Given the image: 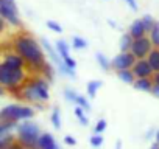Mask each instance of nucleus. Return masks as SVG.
<instances>
[{"label":"nucleus","mask_w":159,"mask_h":149,"mask_svg":"<svg viewBox=\"0 0 159 149\" xmlns=\"http://www.w3.org/2000/svg\"><path fill=\"white\" fill-rule=\"evenodd\" d=\"M14 50H16L17 54H20L24 57V61L27 62V67L30 70L41 74L44 65L47 64V61H45L42 45L34 37H31L30 34L17 36L16 40H14Z\"/></svg>","instance_id":"1"},{"label":"nucleus","mask_w":159,"mask_h":149,"mask_svg":"<svg viewBox=\"0 0 159 149\" xmlns=\"http://www.w3.org/2000/svg\"><path fill=\"white\" fill-rule=\"evenodd\" d=\"M48 86L50 83L44 78V76H36V78H30L24 86H22V92H20V98L36 104V103H47L50 98V92H48Z\"/></svg>","instance_id":"2"},{"label":"nucleus","mask_w":159,"mask_h":149,"mask_svg":"<svg viewBox=\"0 0 159 149\" xmlns=\"http://www.w3.org/2000/svg\"><path fill=\"white\" fill-rule=\"evenodd\" d=\"M27 79V71L25 68H11L3 61L0 62V86H3L11 93L22 92V86Z\"/></svg>","instance_id":"3"},{"label":"nucleus","mask_w":159,"mask_h":149,"mask_svg":"<svg viewBox=\"0 0 159 149\" xmlns=\"http://www.w3.org/2000/svg\"><path fill=\"white\" fill-rule=\"evenodd\" d=\"M16 140L25 147V149H39V137H41V129L36 123L30 120H24L22 123L17 124L16 127Z\"/></svg>","instance_id":"4"},{"label":"nucleus","mask_w":159,"mask_h":149,"mask_svg":"<svg viewBox=\"0 0 159 149\" xmlns=\"http://www.w3.org/2000/svg\"><path fill=\"white\" fill-rule=\"evenodd\" d=\"M34 117V109L25 104H8L0 109V120L3 121H24Z\"/></svg>","instance_id":"5"},{"label":"nucleus","mask_w":159,"mask_h":149,"mask_svg":"<svg viewBox=\"0 0 159 149\" xmlns=\"http://www.w3.org/2000/svg\"><path fill=\"white\" fill-rule=\"evenodd\" d=\"M0 19H3L13 27H20V19H19V11L14 2L10 0H0Z\"/></svg>","instance_id":"6"},{"label":"nucleus","mask_w":159,"mask_h":149,"mask_svg":"<svg viewBox=\"0 0 159 149\" xmlns=\"http://www.w3.org/2000/svg\"><path fill=\"white\" fill-rule=\"evenodd\" d=\"M153 48L154 47L151 45L148 36H143V37H139V39H133V44H131L129 51L134 54L136 59H145Z\"/></svg>","instance_id":"7"},{"label":"nucleus","mask_w":159,"mask_h":149,"mask_svg":"<svg viewBox=\"0 0 159 149\" xmlns=\"http://www.w3.org/2000/svg\"><path fill=\"white\" fill-rule=\"evenodd\" d=\"M136 62V57L131 51H120L117 56H114L111 59V67L119 71V70H128V68H133Z\"/></svg>","instance_id":"8"},{"label":"nucleus","mask_w":159,"mask_h":149,"mask_svg":"<svg viewBox=\"0 0 159 149\" xmlns=\"http://www.w3.org/2000/svg\"><path fill=\"white\" fill-rule=\"evenodd\" d=\"M133 73H134V76L136 78H151L153 76V68L150 67L147 57L145 59H136L134 65H133Z\"/></svg>","instance_id":"9"},{"label":"nucleus","mask_w":159,"mask_h":149,"mask_svg":"<svg viewBox=\"0 0 159 149\" xmlns=\"http://www.w3.org/2000/svg\"><path fill=\"white\" fill-rule=\"evenodd\" d=\"M128 34H129L133 39H139V37L147 36V30H145V27H143V23H142V19H136V20L129 25Z\"/></svg>","instance_id":"10"},{"label":"nucleus","mask_w":159,"mask_h":149,"mask_svg":"<svg viewBox=\"0 0 159 149\" xmlns=\"http://www.w3.org/2000/svg\"><path fill=\"white\" fill-rule=\"evenodd\" d=\"M3 62H5L7 65H10L11 68H25V67H27V62H25L24 57H22L20 54H17V53H10V54H7L5 59H3Z\"/></svg>","instance_id":"11"},{"label":"nucleus","mask_w":159,"mask_h":149,"mask_svg":"<svg viewBox=\"0 0 159 149\" xmlns=\"http://www.w3.org/2000/svg\"><path fill=\"white\" fill-rule=\"evenodd\" d=\"M39 149H59V146L55 141V138H53L52 134L44 132L39 137Z\"/></svg>","instance_id":"12"},{"label":"nucleus","mask_w":159,"mask_h":149,"mask_svg":"<svg viewBox=\"0 0 159 149\" xmlns=\"http://www.w3.org/2000/svg\"><path fill=\"white\" fill-rule=\"evenodd\" d=\"M41 45H42V48L47 51V54H48V57L58 65L62 59H61V56L58 54V51H56V48H53L52 45H50V42L47 40V39H41Z\"/></svg>","instance_id":"13"},{"label":"nucleus","mask_w":159,"mask_h":149,"mask_svg":"<svg viewBox=\"0 0 159 149\" xmlns=\"http://www.w3.org/2000/svg\"><path fill=\"white\" fill-rule=\"evenodd\" d=\"M153 79L151 78H136V81H134V89H137V90H140V92H147V93H150L151 92V89H153Z\"/></svg>","instance_id":"14"},{"label":"nucleus","mask_w":159,"mask_h":149,"mask_svg":"<svg viewBox=\"0 0 159 149\" xmlns=\"http://www.w3.org/2000/svg\"><path fill=\"white\" fill-rule=\"evenodd\" d=\"M117 78L122 83H125V84H134V81H136V76H134V73H133L131 68H128V70H119L117 71Z\"/></svg>","instance_id":"15"},{"label":"nucleus","mask_w":159,"mask_h":149,"mask_svg":"<svg viewBox=\"0 0 159 149\" xmlns=\"http://www.w3.org/2000/svg\"><path fill=\"white\" fill-rule=\"evenodd\" d=\"M147 61L150 64V67L153 68V71H159V48H153L150 51V54L147 56Z\"/></svg>","instance_id":"16"},{"label":"nucleus","mask_w":159,"mask_h":149,"mask_svg":"<svg viewBox=\"0 0 159 149\" xmlns=\"http://www.w3.org/2000/svg\"><path fill=\"white\" fill-rule=\"evenodd\" d=\"M147 36H148L151 45H153L154 48H159V22H157V20L154 22V25L151 27V30L148 31Z\"/></svg>","instance_id":"17"},{"label":"nucleus","mask_w":159,"mask_h":149,"mask_svg":"<svg viewBox=\"0 0 159 149\" xmlns=\"http://www.w3.org/2000/svg\"><path fill=\"white\" fill-rule=\"evenodd\" d=\"M55 48H56L58 54L61 56V59H66V57H69V56H70V54H69V50H70V47H69V44H67L66 40H62V39L56 40V44H55Z\"/></svg>","instance_id":"18"},{"label":"nucleus","mask_w":159,"mask_h":149,"mask_svg":"<svg viewBox=\"0 0 159 149\" xmlns=\"http://www.w3.org/2000/svg\"><path fill=\"white\" fill-rule=\"evenodd\" d=\"M19 123L16 121H3V120H0V135H8L11 134L13 130H16Z\"/></svg>","instance_id":"19"},{"label":"nucleus","mask_w":159,"mask_h":149,"mask_svg":"<svg viewBox=\"0 0 159 149\" xmlns=\"http://www.w3.org/2000/svg\"><path fill=\"white\" fill-rule=\"evenodd\" d=\"M75 117L78 118V121H80V124L81 126H88L89 124V118H88V115H86V110L83 109V107H80V106H76L75 107Z\"/></svg>","instance_id":"20"},{"label":"nucleus","mask_w":159,"mask_h":149,"mask_svg":"<svg viewBox=\"0 0 159 149\" xmlns=\"http://www.w3.org/2000/svg\"><path fill=\"white\" fill-rule=\"evenodd\" d=\"M102 81H89L88 83V87H86V90H88V96L89 98H95L97 96V90L102 87Z\"/></svg>","instance_id":"21"},{"label":"nucleus","mask_w":159,"mask_h":149,"mask_svg":"<svg viewBox=\"0 0 159 149\" xmlns=\"http://www.w3.org/2000/svg\"><path fill=\"white\" fill-rule=\"evenodd\" d=\"M95 59H97V62H98V65L105 70V71H108L109 68H111V61L103 54V53H97L95 54Z\"/></svg>","instance_id":"22"},{"label":"nucleus","mask_w":159,"mask_h":149,"mask_svg":"<svg viewBox=\"0 0 159 149\" xmlns=\"http://www.w3.org/2000/svg\"><path fill=\"white\" fill-rule=\"evenodd\" d=\"M50 120H52L53 127L59 130L61 129V112H59V107H53V112H52Z\"/></svg>","instance_id":"23"},{"label":"nucleus","mask_w":159,"mask_h":149,"mask_svg":"<svg viewBox=\"0 0 159 149\" xmlns=\"http://www.w3.org/2000/svg\"><path fill=\"white\" fill-rule=\"evenodd\" d=\"M131 44H133V37L128 33H125L120 39V51H129Z\"/></svg>","instance_id":"24"},{"label":"nucleus","mask_w":159,"mask_h":149,"mask_svg":"<svg viewBox=\"0 0 159 149\" xmlns=\"http://www.w3.org/2000/svg\"><path fill=\"white\" fill-rule=\"evenodd\" d=\"M16 141V137L13 134H8V135H0V149H7L11 143Z\"/></svg>","instance_id":"25"},{"label":"nucleus","mask_w":159,"mask_h":149,"mask_svg":"<svg viewBox=\"0 0 159 149\" xmlns=\"http://www.w3.org/2000/svg\"><path fill=\"white\" fill-rule=\"evenodd\" d=\"M86 47H88V42L83 37H80V36H73L72 37V48H75V50H84Z\"/></svg>","instance_id":"26"},{"label":"nucleus","mask_w":159,"mask_h":149,"mask_svg":"<svg viewBox=\"0 0 159 149\" xmlns=\"http://www.w3.org/2000/svg\"><path fill=\"white\" fill-rule=\"evenodd\" d=\"M41 74L42 76L50 83V81H53V76H55V71H53V68H52V65L47 62L45 65H44V68H42V71H41Z\"/></svg>","instance_id":"27"},{"label":"nucleus","mask_w":159,"mask_h":149,"mask_svg":"<svg viewBox=\"0 0 159 149\" xmlns=\"http://www.w3.org/2000/svg\"><path fill=\"white\" fill-rule=\"evenodd\" d=\"M142 19V23H143V27H145V30H147V34H148V31L151 30V27L154 25V19H153V16H150V14H145V16H142L140 17Z\"/></svg>","instance_id":"28"},{"label":"nucleus","mask_w":159,"mask_h":149,"mask_svg":"<svg viewBox=\"0 0 159 149\" xmlns=\"http://www.w3.org/2000/svg\"><path fill=\"white\" fill-rule=\"evenodd\" d=\"M76 106H80V107H83L86 112H89L91 110V104H89V101H88V98H84V96H81V95H78V98H76V103H75Z\"/></svg>","instance_id":"29"},{"label":"nucleus","mask_w":159,"mask_h":149,"mask_svg":"<svg viewBox=\"0 0 159 149\" xmlns=\"http://www.w3.org/2000/svg\"><path fill=\"white\" fill-rule=\"evenodd\" d=\"M89 143H91L92 147H100V146L103 144V137H102V134H94V135L91 137Z\"/></svg>","instance_id":"30"},{"label":"nucleus","mask_w":159,"mask_h":149,"mask_svg":"<svg viewBox=\"0 0 159 149\" xmlns=\"http://www.w3.org/2000/svg\"><path fill=\"white\" fill-rule=\"evenodd\" d=\"M47 28L48 30H52L53 33H58V34H61L62 33V27L58 23V22H55V20H47Z\"/></svg>","instance_id":"31"},{"label":"nucleus","mask_w":159,"mask_h":149,"mask_svg":"<svg viewBox=\"0 0 159 149\" xmlns=\"http://www.w3.org/2000/svg\"><path fill=\"white\" fill-rule=\"evenodd\" d=\"M106 126H108L106 120L100 118V120L97 121V124L94 126V134H103V132H105V129H106Z\"/></svg>","instance_id":"32"},{"label":"nucleus","mask_w":159,"mask_h":149,"mask_svg":"<svg viewBox=\"0 0 159 149\" xmlns=\"http://www.w3.org/2000/svg\"><path fill=\"white\" fill-rule=\"evenodd\" d=\"M64 96H66L67 101H70V103H76L78 93H76L75 90H72V89H66V90H64Z\"/></svg>","instance_id":"33"},{"label":"nucleus","mask_w":159,"mask_h":149,"mask_svg":"<svg viewBox=\"0 0 159 149\" xmlns=\"http://www.w3.org/2000/svg\"><path fill=\"white\" fill-rule=\"evenodd\" d=\"M62 61H64V64H66L69 68L75 70V67H76V61H75L73 57H70V56H69V57H66V59H62Z\"/></svg>","instance_id":"34"},{"label":"nucleus","mask_w":159,"mask_h":149,"mask_svg":"<svg viewBox=\"0 0 159 149\" xmlns=\"http://www.w3.org/2000/svg\"><path fill=\"white\" fill-rule=\"evenodd\" d=\"M123 2L133 10V11H137L139 10V5H137V2H136V0H123Z\"/></svg>","instance_id":"35"},{"label":"nucleus","mask_w":159,"mask_h":149,"mask_svg":"<svg viewBox=\"0 0 159 149\" xmlns=\"http://www.w3.org/2000/svg\"><path fill=\"white\" fill-rule=\"evenodd\" d=\"M64 143H66L67 146H75V144H76V140H75L72 135H66V137H64Z\"/></svg>","instance_id":"36"},{"label":"nucleus","mask_w":159,"mask_h":149,"mask_svg":"<svg viewBox=\"0 0 159 149\" xmlns=\"http://www.w3.org/2000/svg\"><path fill=\"white\" fill-rule=\"evenodd\" d=\"M154 98H159V86H156V84H153V89H151V92H150Z\"/></svg>","instance_id":"37"},{"label":"nucleus","mask_w":159,"mask_h":149,"mask_svg":"<svg viewBox=\"0 0 159 149\" xmlns=\"http://www.w3.org/2000/svg\"><path fill=\"white\" fill-rule=\"evenodd\" d=\"M151 79H153V83H154L156 86H159V71L153 73V76H151Z\"/></svg>","instance_id":"38"},{"label":"nucleus","mask_w":159,"mask_h":149,"mask_svg":"<svg viewBox=\"0 0 159 149\" xmlns=\"http://www.w3.org/2000/svg\"><path fill=\"white\" fill-rule=\"evenodd\" d=\"M154 134H156V130H154V129H150V130H148V132L145 134V138H147V140H151Z\"/></svg>","instance_id":"39"},{"label":"nucleus","mask_w":159,"mask_h":149,"mask_svg":"<svg viewBox=\"0 0 159 149\" xmlns=\"http://www.w3.org/2000/svg\"><path fill=\"white\" fill-rule=\"evenodd\" d=\"M148 149H159V143H156V141H154V143H153Z\"/></svg>","instance_id":"40"},{"label":"nucleus","mask_w":159,"mask_h":149,"mask_svg":"<svg viewBox=\"0 0 159 149\" xmlns=\"http://www.w3.org/2000/svg\"><path fill=\"white\" fill-rule=\"evenodd\" d=\"M7 93V89L3 87V86H0V96H2V95H5Z\"/></svg>","instance_id":"41"},{"label":"nucleus","mask_w":159,"mask_h":149,"mask_svg":"<svg viewBox=\"0 0 159 149\" xmlns=\"http://www.w3.org/2000/svg\"><path fill=\"white\" fill-rule=\"evenodd\" d=\"M116 149H122V141H120V140L116 141Z\"/></svg>","instance_id":"42"},{"label":"nucleus","mask_w":159,"mask_h":149,"mask_svg":"<svg viewBox=\"0 0 159 149\" xmlns=\"http://www.w3.org/2000/svg\"><path fill=\"white\" fill-rule=\"evenodd\" d=\"M154 141L156 143H159V129L156 130V134H154Z\"/></svg>","instance_id":"43"},{"label":"nucleus","mask_w":159,"mask_h":149,"mask_svg":"<svg viewBox=\"0 0 159 149\" xmlns=\"http://www.w3.org/2000/svg\"><path fill=\"white\" fill-rule=\"evenodd\" d=\"M109 25H111L112 28H117V25H116V22H114V20H109Z\"/></svg>","instance_id":"44"},{"label":"nucleus","mask_w":159,"mask_h":149,"mask_svg":"<svg viewBox=\"0 0 159 149\" xmlns=\"http://www.w3.org/2000/svg\"><path fill=\"white\" fill-rule=\"evenodd\" d=\"M10 2H14V0H10Z\"/></svg>","instance_id":"45"}]
</instances>
